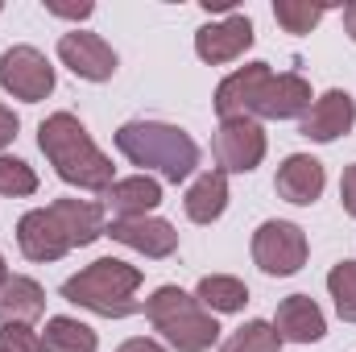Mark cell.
Segmentation results:
<instances>
[{
  "mask_svg": "<svg viewBox=\"0 0 356 352\" xmlns=\"http://www.w3.org/2000/svg\"><path fill=\"white\" fill-rule=\"evenodd\" d=\"M116 150L145 170H158L166 182H186L199 166V145L186 129L162 120H129L116 129Z\"/></svg>",
  "mask_w": 356,
  "mask_h": 352,
  "instance_id": "cell-2",
  "label": "cell"
},
{
  "mask_svg": "<svg viewBox=\"0 0 356 352\" xmlns=\"http://www.w3.org/2000/svg\"><path fill=\"white\" fill-rule=\"evenodd\" d=\"M273 332H277L282 344H319L327 336V319H323V311L311 294H290V298L277 303Z\"/></svg>",
  "mask_w": 356,
  "mask_h": 352,
  "instance_id": "cell-14",
  "label": "cell"
},
{
  "mask_svg": "<svg viewBox=\"0 0 356 352\" xmlns=\"http://www.w3.org/2000/svg\"><path fill=\"white\" fill-rule=\"evenodd\" d=\"M220 352H282V340H277V332H273L269 319H249L245 328H236L224 340Z\"/></svg>",
  "mask_w": 356,
  "mask_h": 352,
  "instance_id": "cell-23",
  "label": "cell"
},
{
  "mask_svg": "<svg viewBox=\"0 0 356 352\" xmlns=\"http://www.w3.org/2000/svg\"><path fill=\"white\" fill-rule=\"evenodd\" d=\"M253 21L245 13H224L220 21H207L199 33H195V54L207 63V67H224V63H236L249 46H253Z\"/></svg>",
  "mask_w": 356,
  "mask_h": 352,
  "instance_id": "cell-9",
  "label": "cell"
},
{
  "mask_svg": "<svg viewBox=\"0 0 356 352\" xmlns=\"http://www.w3.org/2000/svg\"><path fill=\"white\" fill-rule=\"evenodd\" d=\"M344 33L356 42V0L353 4H344Z\"/></svg>",
  "mask_w": 356,
  "mask_h": 352,
  "instance_id": "cell-32",
  "label": "cell"
},
{
  "mask_svg": "<svg viewBox=\"0 0 356 352\" xmlns=\"http://www.w3.org/2000/svg\"><path fill=\"white\" fill-rule=\"evenodd\" d=\"M104 237H112V241H116V245H124V249H137V253H145L149 262H166V257H175V253H178V232H175V224H170V220H158V216L112 220Z\"/></svg>",
  "mask_w": 356,
  "mask_h": 352,
  "instance_id": "cell-11",
  "label": "cell"
},
{
  "mask_svg": "<svg viewBox=\"0 0 356 352\" xmlns=\"http://www.w3.org/2000/svg\"><path fill=\"white\" fill-rule=\"evenodd\" d=\"M323 17H327V4H311V0H277L273 4V21L286 33H311Z\"/></svg>",
  "mask_w": 356,
  "mask_h": 352,
  "instance_id": "cell-24",
  "label": "cell"
},
{
  "mask_svg": "<svg viewBox=\"0 0 356 352\" xmlns=\"http://www.w3.org/2000/svg\"><path fill=\"white\" fill-rule=\"evenodd\" d=\"M158 203H162V182H158V178H149V175L116 178V182L104 191V207H112V211H116V220L149 216Z\"/></svg>",
  "mask_w": 356,
  "mask_h": 352,
  "instance_id": "cell-17",
  "label": "cell"
},
{
  "mask_svg": "<svg viewBox=\"0 0 356 352\" xmlns=\"http://www.w3.org/2000/svg\"><path fill=\"white\" fill-rule=\"evenodd\" d=\"M307 232L290 220H266L257 232H253V262L261 273L269 278H290L307 265Z\"/></svg>",
  "mask_w": 356,
  "mask_h": 352,
  "instance_id": "cell-5",
  "label": "cell"
},
{
  "mask_svg": "<svg viewBox=\"0 0 356 352\" xmlns=\"http://www.w3.org/2000/svg\"><path fill=\"white\" fill-rule=\"evenodd\" d=\"M17 245L29 262H58L71 253V241H67L63 224L50 216V207H33L17 220Z\"/></svg>",
  "mask_w": 356,
  "mask_h": 352,
  "instance_id": "cell-13",
  "label": "cell"
},
{
  "mask_svg": "<svg viewBox=\"0 0 356 352\" xmlns=\"http://www.w3.org/2000/svg\"><path fill=\"white\" fill-rule=\"evenodd\" d=\"M327 294L336 303V315L344 323H356V262H340L327 273Z\"/></svg>",
  "mask_w": 356,
  "mask_h": 352,
  "instance_id": "cell-25",
  "label": "cell"
},
{
  "mask_svg": "<svg viewBox=\"0 0 356 352\" xmlns=\"http://www.w3.org/2000/svg\"><path fill=\"white\" fill-rule=\"evenodd\" d=\"M42 315H46V290L25 273H8V282L0 286V328L4 323L33 328Z\"/></svg>",
  "mask_w": 356,
  "mask_h": 352,
  "instance_id": "cell-18",
  "label": "cell"
},
{
  "mask_svg": "<svg viewBox=\"0 0 356 352\" xmlns=\"http://www.w3.org/2000/svg\"><path fill=\"white\" fill-rule=\"evenodd\" d=\"M50 216L63 224L71 249H83V245L99 241V237L108 232L104 203H91V199H54V203H50Z\"/></svg>",
  "mask_w": 356,
  "mask_h": 352,
  "instance_id": "cell-16",
  "label": "cell"
},
{
  "mask_svg": "<svg viewBox=\"0 0 356 352\" xmlns=\"http://www.w3.org/2000/svg\"><path fill=\"white\" fill-rule=\"evenodd\" d=\"M353 125H356V99L348 91L332 88L307 108V116H302V137H307V141H319V145H332V141L348 137Z\"/></svg>",
  "mask_w": 356,
  "mask_h": 352,
  "instance_id": "cell-12",
  "label": "cell"
},
{
  "mask_svg": "<svg viewBox=\"0 0 356 352\" xmlns=\"http://www.w3.org/2000/svg\"><path fill=\"white\" fill-rule=\"evenodd\" d=\"M99 336L75 315H50L42 332V352H95Z\"/></svg>",
  "mask_w": 356,
  "mask_h": 352,
  "instance_id": "cell-22",
  "label": "cell"
},
{
  "mask_svg": "<svg viewBox=\"0 0 356 352\" xmlns=\"http://www.w3.org/2000/svg\"><path fill=\"white\" fill-rule=\"evenodd\" d=\"M211 154H216L224 175H253L261 166V158H266V129H261V120H253V116L220 120Z\"/></svg>",
  "mask_w": 356,
  "mask_h": 352,
  "instance_id": "cell-6",
  "label": "cell"
},
{
  "mask_svg": "<svg viewBox=\"0 0 356 352\" xmlns=\"http://www.w3.org/2000/svg\"><path fill=\"white\" fill-rule=\"evenodd\" d=\"M340 203H344V211L356 220V162L344 166V178H340Z\"/></svg>",
  "mask_w": 356,
  "mask_h": 352,
  "instance_id": "cell-29",
  "label": "cell"
},
{
  "mask_svg": "<svg viewBox=\"0 0 356 352\" xmlns=\"http://www.w3.org/2000/svg\"><path fill=\"white\" fill-rule=\"evenodd\" d=\"M33 191H38V175H33V166L21 162V158L0 154V195H8V199H25V195H33Z\"/></svg>",
  "mask_w": 356,
  "mask_h": 352,
  "instance_id": "cell-26",
  "label": "cell"
},
{
  "mask_svg": "<svg viewBox=\"0 0 356 352\" xmlns=\"http://www.w3.org/2000/svg\"><path fill=\"white\" fill-rule=\"evenodd\" d=\"M0 352H4V349H0Z\"/></svg>",
  "mask_w": 356,
  "mask_h": 352,
  "instance_id": "cell-34",
  "label": "cell"
},
{
  "mask_svg": "<svg viewBox=\"0 0 356 352\" xmlns=\"http://www.w3.org/2000/svg\"><path fill=\"white\" fill-rule=\"evenodd\" d=\"M17 129H21L17 112H13L8 104H0V150H8V145L17 141Z\"/></svg>",
  "mask_w": 356,
  "mask_h": 352,
  "instance_id": "cell-30",
  "label": "cell"
},
{
  "mask_svg": "<svg viewBox=\"0 0 356 352\" xmlns=\"http://www.w3.org/2000/svg\"><path fill=\"white\" fill-rule=\"evenodd\" d=\"M182 207H186V220H191V224H216V220L224 216V207H228V175H224V170L199 175L191 182Z\"/></svg>",
  "mask_w": 356,
  "mask_h": 352,
  "instance_id": "cell-20",
  "label": "cell"
},
{
  "mask_svg": "<svg viewBox=\"0 0 356 352\" xmlns=\"http://www.w3.org/2000/svg\"><path fill=\"white\" fill-rule=\"evenodd\" d=\"M145 319L162 332V340L178 352H207L220 340V323L216 315L195 298L186 294L182 286H158L145 303H141Z\"/></svg>",
  "mask_w": 356,
  "mask_h": 352,
  "instance_id": "cell-4",
  "label": "cell"
},
{
  "mask_svg": "<svg viewBox=\"0 0 356 352\" xmlns=\"http://www.w3.org/2000/svg\"><path fill=\"white\" fill-rule=\"evenodd\" d=\"M307 108H311V83L302 75H294V71L273 75L269 71L253 95L249 116L253 120H294V116H307Z\"/></svg>",
  "mask_w": 356,
  "mask_h": 352,
  "instance_id": "cell-10",
  "label": "cell"
},
{
  "mask_svg": "<svg viewBox=\"0 0 356 352\" xmlns=\"http://www.w3.org/2000/svg\"><path fill=\"white\" fill-rule=\"evenodd\" d=\"M269 75V63H249V67H241V71H232L220 88H216V112H220V120H232V116H249V108H253V95L261 88V79Z\"/></svg>",
  "mask_w": 356,
  "mask_h": 352,
  "instance_id": "cell-19",
  "label": "cell"
},
{
  "mask_svg": "<svg viewBox=\"0 0 356 352\" xmlns=\"http://www.w3.org/2000/svg\"><path fill=\"white\" fill-rule=\"evenodd\" d=\"M323 186H327V170H323V162L311 158V154H290V158L277 166V178H273V191H277L286 203H294V207H311V203L323 195Z\"/></svg>",
  "mask_w": 356,
  "mask_h": 352,
  "instance_id": "cell-15",
  "label": "cell"
},
{
  "mask_svg": "<svg viewBox=\"0 0 356 352\" xmlns=\"http://www.w3.org/2000/svg\"><path fill=\"white\" fill-rule=\"evenodd\" d=\"M38 145L42 154L50 158L54 175L63 178L67 186H79V191H108L116 178H112V158L91 141L88 125L75 116V112H54L38 125Z\"/></svg>",
  "mask_w": 356,
  "mask_h": 352,
  "instance_id": "cell-1",
  "label": "cell"
},
{
  "mask_svg": "<svg viewBox=\"0 0 356 352\" xmlns=\"http://www.w3.org/2000/svg\"><path fill=\"white\" fill-rule=\"evenodd\" d=\"M116 352H166V349L158 340H149V336H133V340H124Z\"/></svg>",
  "mask_w": 356,
  "mask_h": 352,
  "instance_id": "cell-31",
  "label": "cell"
},
{
  "mask_svg": "<svg viewBox=\"0 0 356 352\" xmlns=\"http://www.w3.org/2000/svg\"><path fill=\"white\" fill-rule=\"evenodd\" d=\"M8 282V269H4V257H0V286Z\"/></svg>",
  "mask_w": 356,
  "mask_h": 352,
  "instance_id": "cell-33",
  "label": "cell"
},
{
  "mask_svg": "<svg viewBox=\"0 0 356 352\" xmlns=\"http://www.w3.org/2000/svg\"><path fill=\"white\" fill-rule=\"evenodd\" d=\"M137 290H141V269L120 257H99V262L83 265L79 273H71L63 282V298L95 311L104 319H124L133 311H141L137 303Z\"/></svg>",
  "mask_w": 356,
  "mask_h": 352,
  "instance_id": "cell-3",
  "label": "cell"
},
{
  "mask_svg": "<svg viewBox=\"0 0 356 352\" xmlns=\"http://www.w3.org/2000/svg\"><path fill=\"white\" fill-rule=\"evenodd\" d=\"M0 349L4 352H42V332L25 323H4L0 328Z\"/></svg>",
  "mask_w": 356,
  "mask_h": 352,
  "instance_id": "cell-27",
  "label": "cell"
},
{
  "mask_svg": "<svg viewBox=\"0 0 356 352\" xmlns=\"http://www.w3.org/2000/svg\"><path fill=\"white\" fill-rule=\"evenodd\" d=\"M0 88L21 104H42L54 91V67L38 46H13L0 54Z\"/></svg>",
  "mask_w": 356,
  "mask_h": 352,
  "instance_id": "cell-7",
  "label": "cell"
},
{
  "mask_svg": "<svg viewBox=\"0 0 356 352\" xmlns=\"http://www.w3.org/2000/svg\"><path fill=\"white\" fill-rule=\"evenodd\" d=\"M195 298H199L211 315H236V311H245V303H249V286H245L241 278H232V273H207V278H199Z\"/></svg>",
  "mask_w": 356,
  "mask_h": 352,
  "instance_id": "cell-21",
  "label": "cell"
},
{
  "mask_svg": "<svg viewBox=\"0 0 356 352\" xmlns=\"http://www.w3.org/2000/svg\"><path fill=\"white\" fill-rule=\"evenodd\" d=\"M58 63L71 71V75H79V79H88V83H108L112 75H116V50L99 38V33H91V29H71V33H63L58 38Z\"/></svg>",
  "mask_w": 356,
  "mask_h": 352,
  "instance_id": "cell-8",
  "label": "cell"
},
{
  "mask_svg": "<svg viewBox=\"0 0 356 352\" xmlns=\"http://www.w3.org/2000/svg\"><path fill=\"white\" fill-rule=\"evenodd\" d=\"M46 13L50 17H67V21H83L95 13V4H58V0H46Z\"/></svg>",
  "mask_w": 356,
  "mask_h": 352,
  "instance_id": "cell-28",
  "label": "cell"
}]
</instances>
